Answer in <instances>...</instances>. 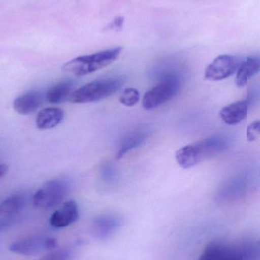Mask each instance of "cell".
Wrapping results in <instances>:
<instances>
[{
    "instance_id": "6da1fadb",
    "label": "cell",
    "mask_w": 260,
    "mask_h": 260,
    "mask_svg": "<svg viewBox=\"0 0 260 260\" xmlns=\"http://www.w3.org/2000/svg\"><path fill=\"white\" fill-rule=\"evenodd\" d=\"M228 146L229 142L226 138L211 136L177 150L175 158L181 168L187 169L221 154Z\"/></svg>"
},
{
    "instance_id": "7a4b0ae2",
    "label": "cell",
    "mask_w": 260,
    "mask_h": 260,
    "mask_svg": "<svg viewBox=\"0 0 260 260\" xmlns=\"http://www.w3.org/2000/svg\"><path fill=\"white\" fill-rule=\"evenodd\" d=\"M122 50L123 48L121 47H117L92 54L78 56L66 62L62 66V70L78 77L87 76L115 62L120 56Z\"/></svg>"
},
{
    "instance_id": "3957f363",
    "label": "cell",
    "mask_w": 260,
    "mask_h": 260,
    "mask_svg": "<svg viewBox=\"0 0 260 260\" xmlns=\"http://www.w3.org/2000/svg\"><path fill=\"white\" fill-rule=\"evenodd\" d=\"M124 83L125 79L121 76H113L93 81L73 91L70 101L73 104L99 102L115 94Z\"/></svg>"
},
{
    "instance_id": "277c9868",
    "label": "cell",
    "mask_w": 260,
    "mask_h": 260,
    "mask_svg": "<svg viewBox=\"0 0 260 260\" xmlns=\"http://www.w3.org/2000/svg\"><path fill=\"white\" fill-rule=\"evenodd\" d=\"M181 85V79L178 75L174 73L165 75L157 85L145 93L142 99V106L146 110L161 106L178 94Z\"/></svg>"
},
{
    "instance_id": "5b68a950",
    "label": "cell",
    "mask_w": 260,
    "mask_h": 260,
    "mask_svg": "<svg viewBox=\"0 0 260 260\" xmlns=\"http://www.w3.org/2000/svg\"><path fill=\"white\" fill-rule=\"evenodd\" d=\"M70 189L68 182L63 179H54L44 183L33 196V205L38 209H51L60 204Z\"/></svg>"
},
{
    "instance_id": "8992f818",
    "label": "cell",
    "mask_w": 260,
    "mask_h": 260,
    "mask_svg": "<svg viewBox=\"0 0 260 260\" xmlns=\"http://www.w3.org/2000/svg\"><path fill=\"white\" fill-rule=\"evenodd\" d=\"M243 60L233 55L217 56L206 69L205 77L210 81H220L230 77L238 72Z\"/></svg>"
},
{
    "instance_id": "52a82bcc",
    "label": "cell",
    "mask_w": 260,
    "mask_h": 260,
    "mask_svg": "<svg viewBox=\"0 0 260 260\" xmlns=\"http://www.w3.org/2000/svg\"><path fill=\"white\" fill-rule=\"evenodd\" d=\"M57 247V241L53 238L29 237L18 240L9 246V250L17 254L34 256Z\"/></svg>"
},
{
    "instance_id": "ba28073f",
    "label": "cell",
    "mask_w": 260,
    "mask_h": 260,
    "mask_svg": "<svg viewBox=\"0 0 260 260\" xmlns=\"http://www.w3.org/2000/svg\"><path fill=\"white\" fill-rule=\"evenodd\" d=\"M198 260H244L240 244L215 241L206 246Z\"/></svg>"
},
{
    "instance_id": "9c48e42d",
    "label": "cell",
    "mask_w": 260,
    "mask_h": 260,
    "mask_svg": "<svg viewBox=\"0 0 260 260\" xmlns=\"http://www.w3.org/2000/svg\"><path fill=\"white\" fill-rule=\"evenodd\" d=\"M151 134V128L148 126H142L128 133L119 144L116 152V158L121 159L129 151L143 145Z\"/></svg>"
},
{
    "instance_id": "30bf717a",
    "label": "cell",
    "mask_w": 260,
    "mask_h": 260,
    "mask_svg": "<svg viewBox=\"0 0 260 260\" xmlns=\"http://www.w3.org/2000/svg\"><path fill=\"white\" fill-rule=\"evenodd\" d=\"M79 218V211L77 203L74 200L66 202L50 218L51 226L54 228L68 227L76 222Z\"/></svg>"
},
{
    "instance_id": "8fae6325",
    "label": "cell",
    "mask_w": 260,
    "mask_h": 260,
    "mask_svg": "<svg viewBox=\"0 0 260 260\" xmlns=\"http://www.w3.org/2000/svg\"><path fill=\"white\" fill-rule=\"evenodd\" d=\"M121 224L120 218L115 215H105L98 217L91 224V233L95 238L106 240L118 230Z\"/></svg>"
},
{
    "instance_id": "7c38bea8",
    "label": "cell",
    "mask_w": 260,
    "mask_h": 260,
    "mask_svg": "<svg viewBox=\"0 0 260 260\" xmlns=\"http://www.w3.org/2000/svg\"><path fill=\"white\" fill-rule=\"evenodd\" d=\"M43 104V95L38 91H29L16 98L13 102L15 112L21 115H29L38 111Z\"/></svg>"
},
{
    "instance_id": "4fadbf2b",
    "label": "cell",
    "mask_w": 260,
    "mask_h": 260,
    "mask_svg": "<svg viewBox=\"0 0 260 260\" xmlns=\"http://www.w3.org/2000/svg\"><path fill=\"white\" fill-rule=\"evenodd\" d=\"M248 108L249 102L247 100L234 102L224 107L220 111V117L227 124H238L247 117Z\"/></svg>"
},
{
    "instance_id": "5bb4252c",
    "label": "cell",
    "mask_w": 260,
    "mask_h": 260,
    "mask_svg": "<svg viewBox=\"0 0 260 260\" xmlns=\"http://www.w3.org/2000/svg\"><path fill=\"white\" fill-rule=\"evenodd\" d=\"M260 72V54L252 55L243 60L237 72L236 85L244 87Z\"/></svg>"
},
{
    "instance_id": "9a60e30c",
    "label": "cell",
    "mask_w": 260,
    "mask_h": 260,
    "mask_svg": "<svg viewBox=\"0 0 260 260\" xmlns=\"http://www.w3.org/2000/svg\"><path fill=\"white\" fill-rule=\"evenodd\" d=\"M75 86L76 83L73 80L61 81L49 88L46 94V99L53 105L63 103L66 101L70 100Z\"/></svg>"
},
{
    "instance_id": "2e32d148",
    "label": "cell",
    "mask_w": 260,
    "mask_h": 260,
    "mask_svg": "<svg viewBox=\"0 0 260 260\" xmlns=\"http://www.w3.org/2000/svg\"><path fill=\"white\" fill-rule=\"evenodd\" d=\"M64 116V111L60 108H44L37 115V128L41 130L53 129L63 120Z\"/></svg>"
},
{
    "instance_id": "e0dca14e",
    "label": "cell",
    "mask_w": 260,
    "mask_h": 260,
    "mask_svg": "<svg viewBox=\"0 0 260 260\" xmlns=\"http://www.w3.org/2000/svg\"><path fill=\"white\" fill-rule=\"evenodd\" d=\"M25 203V197L21 194L8 197L0 203V216L18 213L24 208Z\"/></svg>"
},
{
    "instance_id": "ac0fdd59",
    "label": "cell",
    "mask_w": 260,
    "mask_h": 260,
    "mask_svg": "<svg viewBox=\"0 0 260 260\" xmlns=\"http://www.w3.org/2000/svg\"><path fill=\"white\" fill-rule=\"evenodd\" d=\"M240 245L244 260H260V240L243 241Z\"/></svg>"
},
{
    "instance_id": "d6986e66",
    "label": "cell",
    "mask_w": 260,
    "mask_h": 260,
    "mask_svg": "<svg viewBox=\"0 0 260 260\" xmlns=\"http://www.w3.org/2000/svg\"><path fill=\"white\" fill-rule=\"evenodd\" d=\"M140 100V93L136 88H127L120 95L119 101L126 107H133Z\"/></svg>"
},
{
    "instance_id": "ffe728a7",
    "label": "cell",
    "mask_w": 260,
    "mask_h": 260,
    "mask_svg": "<svg viewBox=\"0 0 260 260\" xmlns=\"http://www.w3.org/2000/svg\"><path fill=\"white\" fill-rule=\"evenodd\" d=\"M260 136V120L250 123L247 127V137L248 142H253L256 140Z\"/></svg>"
},
{
    "instance_id": "44dd1931",
    "label": "cell",
    "mask_w": 260,
    "mask_h": 260,
    "mask_svg": "<svg viewBox=\"0 0 260 260\" xmlns=\"http://www.w3.org/2000/svg\"><path fill=\"white\" fill-rule=\"evenodd\" d=\"M70 256V253L68 250H56V251H53L46 255L45 256L39 260H69Z\"/></svg>"
},
{
    "instance_id": "7402d4cb",
    "label": "cell",
    "mask_w": 260,
    "mask_h": 260,
    "mask_svg": "<svg viewBox=\"0 0 260 260\" xmlns=\"http://www.w3.org/2000/svg\"><path fill=\"white\" fill-rule=\"evenodd\" d=\"M102 174L104 175V178L105 180H112L114 176V171L111 165H105L102 171Z\"/></svg>"
},
{
    "instance_id": "603a6c76",
    "label": "cell",
    "mask_w": 260,
    "mask_h": 260,
    "mask_svg": "<svg viewBox=\"0 0 260 260\" xmlns=\"http://www.w3.org/2000/svg\"><path fill=\"white\" fill-rule=\"evenodd\" d=\"M11 224H12V221L9 219L0 220V232L7 229Z\"/></svg>"
},
{
    "instance_id": "cb8c5ba5",
    "label": "cell",
    "mask_w": 260,
    "mask_h": 260,
    "mask_svg": "<svg viewBox=\"0 0 260 260\" xmlns=\"http://www.w3.org/2000/svg\"><path fill=\"white\" fill-rule=\"evenodd\" d=\"M9 171V166L6 164H0V178L4 177Z\"/></svg>"
}]
</instances>
